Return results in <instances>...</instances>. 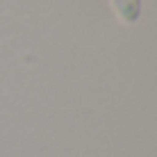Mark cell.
Segmentation results:
<instances>
[{
  "mask_svg": "<svg viewBox=\"0 0 157 157\" xmlns=\"http://www.w3.org/2000/svg\"><path fill=\"white\" fill-rule=\"evenodd\" d=\"M112 5L125 23H134L141 14V0H112Z\"/></svg>",
  "mask_w": 157,
  "mask_h": 157,
  "instance_id": "cell-1",
  "label": "cell"
}]
</instances>
